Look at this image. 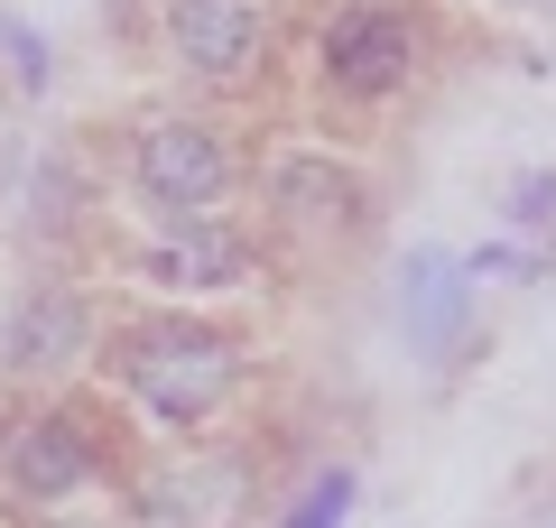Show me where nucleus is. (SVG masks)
<instances>
[{
	"mask_svg": "<svg viewBox=\"0 0 556 528\" xmlns=\"http://www.w3.org/2000/svg\"><path fill=\"white\" fill-rule=\"evenodd\" d=\"M112 372H121V390L159 417V427L186 436V427H204V417L241 390V343L223 325H195V315H159V325L121 334Z\"/></svg>",
	"mask_w": 556,
	"mask_h": 528,
	"instance_id": "nucleus-1",
	"label": "nucleus"
},
{
	"mask_svg": "<svg viewBox=\"0 0 556 528\" xmlns=\"http://www.w3.org/2000/svg\"><path fill=\"white\" fill-rule=\"evenodd\" d=\"M510 223L519 232H547L556 223V167H519L510 176Z\"/></svg>",
	"mask_w": 556,
	"mask_h": 528,
	"instance_id": "nucleus-12",
	"label": "nucleus"
},
{
	"mask_svg": "<svg viewBox=\"0 0 556 528\" xmlns=\"http://www.w3.org/2000/svg\"><path fill=\"white\" fill-rule=\"evenodd\" d=\"M93 352V306L75 288H28L20 306L0 315V372L28 380V372H65Z\"/></svg>",
	"mask_w": 556,
	"mask_h": 528,
	"instance_id": "nucleus-8",
	"label": "nucleus"
},
{
	"mask_svg": "<svg viewBox=\"0 0 556 528\" xmlns=\"http://www.w3.org/2000/svg\"><path fill=\"white\" fill-rule=\"evenodd\" d=\"M353 491H362V482H353L343 464H334V473H316V482L288 501V519H278V528H343V519H353Z\"/></svg>",
	"mask_w": 556,
	"mask_h": 528,
	"instance_id": "nucleus-11",
	"label": "nucleus"
},
{
	"mask_svg": "<svg viewBox=\"0 0 556 528\" xmlns=\"http://www.w3.org/2000/svg\"><path fill=\"white\" fill-rule=\"evenodd\" d=\"M130 186L159 204L167 223H204V214H223V196H232V149H223L214 121H186V112L149 121L139 149H130Z\"/></svg>",
	"mask_w": 556,
	"mask_h": 528,
	"instance_id": "nucleus-3",
	"label": "nucleus"
},
{
	"mask_svg": "<svg viewBox=\"0 0 556 528\" xmlns=\"http://www.w3.org/2000/svg\"><path fill=\"white\" fill-rule=\"evenodd\" d=\"M417 56H427V28H417L399 0H343L334 20H325V38H316V65H325V84H334L343 102L408 93Z\"/></svg>",
	"mask_w": 556,
	"mask_h": 528,
	"instance_id": "nucleus-2",
	"label": "nucleus"
},
{
	"mask_svg": "<svg viewBox=\"0 0 556 528\" xmlns=\"http://www.w3.org/2000/svg\"><path fill=\"white\" fill-rule=\"evenodd\" d=\"M464 269H473V278H529V269H538V251H510V241H482V251L464 260Z\"/></svg>",
	"mask_w": 556,
	"mask_h": 528,
	"instance_id": "nucleus-13",
	"label": "nucleus"
},
{
	"mask_svg": "<svg viewBox=\"0 0 556 528\" xmlns=\"http://www.w3.org/2000/svg\"><path fill=\"white\" fill-rule=\"evenodd\" d=\"M139 278H149V288H167V297L241 288V278H251V241H241L223 214H204V223H177V232H167L159 251L139 260Z\"/></svg>",
	"mask_w": 556,
	"mask_h": 528,
	"instance_id": "nucleus-9",
	"label": "nucleus"
},
{
	"mask_svg": "<svg viewBox=\"0 0 556 528\" xmlns=\"http://www.w3.org/2000/svg\"><path fill=\"white\" fill-rule=\"evenodd\" d=\"M56 528H93V519H56Z\"/></svg>",
	"mask_w": 556,
	"mask_h": 528,
	"instance_id": "nucleus-14",
	"label": "nucleus"
},
{
	"mask_svg": "<svg viewBox=\"0 0 556 528\" xmlns=\"http://www.w3.org/2000/svg\"><path fill=\"white\" fill-rule=\"evenodd\" d=\"M0 473H10V491H20L28 510H56V501H75V491H84V482L102 473L93 417H84V408H38V417H28L20 436H10Z\"/></svg>",
	"mask_w": 556,
	"mask_h": 528,
	"instance_id": "nucleus-5",
	"label": "nucleus"
},
{
	"mask_svg": "<svg viewBox=\"0 0 556 528\" xmlns=\"http://www.w3.org/2000/svg\"><path fill=\"white\" fill-rule=\"evenodd\" d=\"M260 464L251 454H177L130 491V528H251Z\"/></svg>",
	"mask_w": 556,
	"mask_h": 528,
	"instance_id": "nucleus-4",
	"label": "nucleus"
},
{
	"mask_svg": "<svg viewBox=\"0 0 556 528\" xmlns=\"http://www.w3.org/2000/svg\"><path fill=\"white\" fill-rule=\"evenodd\" d=\"M269 204L288 223H362V176L334 167V158H278L269 167Z\"/></svg>",
	"mask_w": 556,
	"mask_h": 528,
	"instance_id": "nucleus-10",
	"label": "nucleus"
},
{
	"mask_svg": "<svg viewBox=\"0 0 556 528\" xmlns=\"http://www.w3.org/2000/svg\"><path fill=\"white\" fill-rule=\"evenodd\" d=\"M464 325H473V269L455 251H437V241H417L408 269H399V334H408V352L445 362L464 343Z\"/></svg>",
	"mask_w": 556,
	"mask_h": 528,
	"instance_id": "nucleus-7",
	"label": "nucleus"
},
{
	"mask_svg": "<svg viewBox=\"0 0 556 528\" xmlns=\"http://www.w3.org/2000/svg\"><path fill=\"white\" fill-rule=\"evenodd\" d=\"M167 47L204 84H251L269 56V20L260 0H167Z\"/></svg>",
	"mask_w": 556,
	"mask_h": 528,
	"instance_id": "nucleus-6",
	"label": "nucleus"
}]
</instances>
